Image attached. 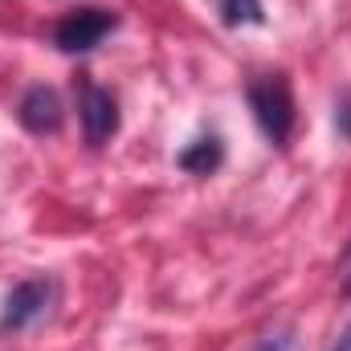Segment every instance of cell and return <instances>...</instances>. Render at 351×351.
I'll use <instances>...</instances> for the list:
<instances>
[{
  "label": "cell",
  "instance_id": "cell-7",
  "mask_svg": "<svg viewBox=\"0 0 351 351\" xmlns=\"http://www.w3.org/2000/svg\"><path fill=\"white\" fill-rule=\"evenodd\" d=\"M221 21L229 29H241V25H262L265 12H262V0H213Z\"/></svg>",
  "mask_w": 351,
  "mask_h": 351
},
{
  "label": "cell",
  "instance_id": "cell-2",
  "mask_svg": "<svg viewBox=\"0 0 351 351\" xmlns=\"http://www.w3.org/2000/svg\"><path fill=\"white\" fill-rule=\"evenodd\" d=\"M114 25H119V16L106 12V8H74L70 16L58 21L53 41H58L62 53H86V49H94V45L114 29Z\"/></svg>",
  "mask_w": 351,
  "mask_h": 351
},
{
  "label": "cell",
  "instance_id": "cell-6",
  "mask_svg": "<svg viewBox=\"0 0 351 351\" xmlns=\"http://www.w3.org/2000/svg\"><path fill=\"white\" fill-rule=\"evenodd\" d=\"M221 160H225V147H221L217 135H204V139H196V143H188V147L180 152V168H184V172H196V176L217 172Z\"/></svg>",
  "mask_w": 351,
  "mask_h": 351
},
{
  "label": "cell",
  "instance_id": "cell-4",
  "mask_svg": "<svg viewBox=\"0 0 351 351\" xmlns=\"http://www.w3.org/2000/svg\"><path fill=\"white\" fill-rule=\"evenodd\" d=\"M78 114H82V131H86V143L102 147L114 131H119V102L114 94L98 82H78Z\"/></svg>",
  "mask_w": 351,
  "mask_h": 351
},
{
  "label": "cell",
  "instance_id": "cell-9",
  "mask_svg": "<svg viewBox=\"0 0 351 351\" xmlns=\"http://www.w3.org/2000/svg\"><path fill=\"white\" fill-rule=\"evenodd\" d=\"M339 294H343V298H351V237H348L343 258H339Z\"/></svg>",
  "mask_w": 351,
  "mask_h": 351
},
{
  "label": "cell",
  "instance_id": "cell-3",
  "mask_svg": "<svg viewBox=\"0 0 351 351\" xmlns=\"http://www.w3.org/2000/svg\"><path fill=\"white\" fill-rule=\"evenodd\" d=\"M49 298H53V282L49 278H25V282H16L8 290V298H4L0 331H21V327L37 323L49 311Z\"/></svg>",
  "mask_w": 351,
  "mask_h": 351
},
{
  "label": "cell",
  "instance_id": "cell-1",
  "mask_svg": "<svg viewBox=\"0 0 351 351\" xmlns=\"http://www.w3.org/2000/svg\"><path fill=\"white\" fill-rule=\"evenodd\" d=\"M245 98H250V110H254L258 131H262L274 147H286V139L294 131V94H290V82L282 74L250 78Z\"/></svg>",
  "mask_w": 351,
  "mask_h": 351
},
{
  "label": "cell",
  "instance_id": "cell-5",
  "mask_svg": "<svg viewBox=\"0 0 351 351\" xmlns=\"http://www.w3.org/2000/svg\"><path fill=\"white\" fill-rule=\"evenodd\" d=\"M16 114H21V127L25 131L49 135V131L62 127V98H58L53 86H29L25 98H21V106H16Z\"/></svg>",
  "mask_w": 351,
  "mask_h": 351
},
{
  "label": "cell",
  "instance_id": "cell-10",
  "mask_svg": "<svg viewBox=\"0 0 351 351\" xmlns=\"http://www.w3.org/2000/svg\"><path fill=\"white\" fill-rule=\"evenodd\" d=\"M331 351H351V323L343 327V331H339V339L331 343Z\"/></svg>",
  "mask_w": 351,
  "mask_h": 351
},
{
  "label": "cell",
  "instance_id": "cell-8",
  "mask_svg": "<svg viewBox=\"0 0 351 351\" xmlns=\"http://www.w3.org/2000/svg\"><path fill=\"white\" fill-rule=\"evenodd\" d=\"M335 131L351 143V90H343L339 102H335Z\"/></svg>",
  "mask_w": 351,
  "mask_h": 351
}]
</instances>
